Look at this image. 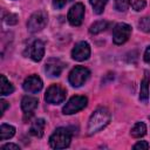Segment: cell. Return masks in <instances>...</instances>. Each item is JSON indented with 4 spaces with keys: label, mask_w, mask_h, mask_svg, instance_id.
Listing matches in <instances>:
<instances>
[{
    "label": "cell",
    "mask_w": 150,
    "mask_h": 150,
    "mask_svg": "<svg viewBox=\"0 0 150 150\" xmlns=\"http://www.w3.org/2000/svg\"><path fill=\"white\" fill-rule=\"evenodd\" d=\"M110 122V112L107 108H97L90 116L88 122V135H94L105 128Z\"/></svg>",
    "instance_id": "cell-1"
},
{
    "label": "cell",
    "mask_w": 150,
    "mask_h": 150,
    "mask_svg": "<svg viewBox=\"0 0 150 150\" xmlns=\"http://www.w3.org/2000/svg\"><path fill=\"white\" fill-rule=\"evenodd\" d=\"M71 141V132L67 128H57L49 137V145L53 149L68 148Z\"/></svg>",
    "instance_id": "cell-2"
},
{
    "label": "cell",
    "mask_w": 150,
    "mask_h": 150,
    "mask_svg": "<svg viewBox=\"0 0 150 150\" xmlns=\"http://www.w3.org/2000/svg\"><path fill=\"white\" fill-rule=\"evenodd\" d=\"M47 22H48L47 12H45L42 9L41 11H36L29 16V19L27 21V29L30 33H38V32L42 30L46 27Z\"/></svg>",
    "instance_id": "cell-3"
},
{
    "label": "cell",
    "mask_w": 150,
    "mask_h": 150,
    "mask_svg": "<svg viewBox=\"0 0 150 150\" xmlns=\"http://www.w3.org/2000/svg\"><path fill=\"white\" fill-rule=\"evenodd\" d=\"M89 76H90V70L88 68L82 66H76L70 70L68 80L73 87H81L89 79Z\"/></svg>",
    "instance_id": "cell-4"
},
{
    "label": "cell",
    "mask_w": 150,
    "mask_h": 150,
    "mask_svg": "<svg viewBox=\"0 0 150 150\" xmlns=\"http://www.w3.org/2000/svg\"><path fill=\"white\" fill-rule=\"evenodd\" d=\"M67 91L60 84H52L45 95V100L50 104H60L66 100Z\"/></svg>",
    "instance_id": "cell-5"
},
{
    "label": "cell",
    "mask_w": 150,
    "mask_h": 150,
    "mask_svg": "<svg viewBox=\"0 0 150 150\" xmlns=\"http://www.w3.org/2000/svg\"><path fill=\"white\" fill-rule=\"evenodd\" d=\"M87 103H88V98L86 96L75 95L69 98V101L63 107L62 111L64 115H71V114H75V112L82 110L83 108H86Z\"/></svg>",
    "instance_id": "cell-6"
},
{
    "label": "cell",
    "mask_w": 150,
    "mask_h": 150,
    "mask_svg": "<svg viewBox=\"0 0 150 150\" xmlns=\"http://www.w3.org/2000/svg\"><path fill=\"white\" fill-rule=\"evenodd\" d=\"M131 34V27L128 23L120 22L116 23L112 29V41L115 45H123L128 41Z\"/></svg>",
    "instance_id": "cell-7"
},
{
    "label": "cell",
    "mask_w": 150,
    "mask_h": 150,
    "mask_svg": "<svg viewBox=\"0 0 150 150\" xmlns=\"http://www.w3.org/2000/svg\"><path fill=\"white\" fill-rule=\"evenodd\" d=\"M83 16H84V6H83V4L77 2L69 9L67 19H68V21L71 26L77 27L82 23Z\"/></svg>",
    "instance_id": "cell-8"
},
{
    "label": "cell",
    "mask_w": 150,
    "mask_h": 150,
    "mask_svg": "<svg viewBox=\"0 0 150 150\" xmlns=\"http://www.w3.org/2000/svg\"><path fill=\"white\" fill-rule=\"evenodd\" d=\"M26 54L35 62H39L42 60L43 55H45V43L41 41V40H35L33 41L27 50H26Z\"/></svg>",
    "instance_id": "cell-9"
},
{
    "label": "cell",
    "mask_w": 150,
    "mask_h": 150,
    "mask_svg": "<svg viewBox=\"0 0 150 150\" xmlns=\"http://www.w3.org/2000/svg\"><path fill=\"white\" fill-rule=\"evenodd\" d=\"M90 56V46L86 41H80L75 45L71 50V57L76 61H84L88 60Z\"/></svg>",
    "instance_id": "cell-10"
},
{
    "label": "cell",
    "mask_w": 150,
    "mask_h": 150,
    "mask_svg": "<svg viewBox=\"0 0 150 150\" xmlns=\"http://www.w3.org/2000/svg\"><path fill=\"white\" fill-rule=\"evenodd\" d=\"M64 67H66L64 62H62L60 59L50 57L47 60V62L45 64V71L47 73V75L55 77V76H60V74L62 73Z\"/></svg>",
    "instance_id": "cell-11"
},
{
    "label": "cell",
    "mask_w": 150,
    "mask_h": 150,
    "mask_svg": "<svg viewBox=\"0 0 150 150\" xmlns=\"http://www.w3.org/2000/svg\"><path fill=\"white\" fill-rule=\"evenodd\" d=\"M43 87L42 80L38 76V75H30L28 77H26V80L23 81L22 88L25 89V91L30 93V94H35L39 93Z\"/></svg>",
    "instance_id": "cell-12"
},
{
    "label": "cell",
    "mask_w": 150,
    "mask_h": 150,
    "mask_svg": "<svg viewBox=\"0 0 150 150\" xmlns=\"http://www.w3.org/2000/svg\"><path fill=\"white\" fill-rule=\"evenodd\" d=\"M38 103H39V101H38L36 97L28 96V95L22 97V100H21V109L25 112V120H27V117L29 118L33 115V111L36 109Z\"/></svg>",
    "instance_id": "cell-13"
},
{
    "label": "cell",
    "mask_w": 150,
    "mask_h": 150,
    "mask_svg": "<svg viewBox=\"0 0 150 150\" xmlns=\"http://www.w3.org/2000/svg\"><path fill=\"white\" fill-rule=\"evenodd\" d=\"M45 127H46V121L43 118H38L35 120L32 125H30V129H29V132L30 135L40 138L43 136V131H45Z\"/></svg>",
    "instance_id": "cell-14"
},
{
    "label": "cell",
    "mask_w": 150,
    "mask_h": 150,
    "mask_svg": "<svg viewBox=\"0 0 150 150\" xmlns=\"http://www.w3.org/2000/svg\"><path fill=\"white\" fill-rule=\"evenodd\" d=\"M149 83H150V75L149 71H144V77L141 82V90H139V100L141 101H148L149 98Z\"/></svg>",
    "instance_id": "cell-15"
},
{
    "label": "cell",
    "mask_w": 150,
    "mask_h": 150,
    "mask_svg": "<svg viewBox=\"0 0 150 150\" xmlns=\"http://www.w3.org/2000/svg\"><path fill=\"white\" fill-rule=\"evenodd\" d=\"M0 90H1V95L6 96L9 95L14 91V87L13 84L6 79L5 75H0Z\"/></svg>",
    "instance_id": "cell-16"
},
{
    "label": "cell",
    "mask_w": 150,
    "mask_h": 150,
    "mask_svg": "<svg viewBox=\"0 0 150 150\" xmlns=\"http://www.w3.org/2000/svg\"><path fill=\"white\" fill-rule=\"evenodd\" d=\"M110 22L109 21H105V20H100V21H96L94 22L90 27H89V33L90 34H98L103 30H105L108 27H109Z\"/></svg>",
    "instance_id": "cell-17"
},
{
    "label": "cell",
    "mask_w": 150,
    "mask_h": 150,
    "mask_svg": "<svg viewBox=\"0 0 150 150\" xmlns=\"http://www.w3.org/2000/svg\"><path fill=\"white\" fill-rule=\"evenodd\" d=\"M131 136L135 137V138H139L142 136H144L146 134V125L143 123V122H137L132 128H131V131H130Z\"/></svg>",
    "instance_id": "cell-18"
},
{
    "label": "cell",
    "mask_w": 150,
    "mask_h": 150,
    "mask_svg": "<svg viewBox=\"0 0 150 150\" xmlns=\"http://www.w3.org/2000/svg\"><path fill=\"white\" fill-rule=\"evenodd\" d=\"M15 134V128L9 124H1L0 127V135H1V141L12 138Z\"/></svg>",
    "instance_id": "cell-19"
},
{
    "label": "cell",
    "mask_w": 150,
    "mask_h": 150,
    "mask_svg": "<svg viewBox=\"0 0 150 150\" xmlns=\"http://www.w3.org/2000/svg\"><path fill=\"white\" fill-rule=\"evenodd\" d=\"M95 14H101L108 2V0H89Z\"/></svg>",
    "instance_id": "cell-20"
},
{
    "label": "cell",
    "mask_w": 150,
    "mask_h": 150,
    "mask_svg": "<svg viewBox=\"0 0 150 150\" xmlns=\"http://www.w3.org/2000/svg\"><path fill=\"white\" fill-rule=\"evenodd\" d=\"M131 0H115V9L118 12H125L130 6Z\"/></svg>",
    "instance_id": "cell-21"
},
{
    "label": "cell",
    "mask_w": 150,
    "mask_h": 150,
    "mask_svg": "<svg viewBox=\"0 0 150 150\" xmlns=\"http://www.w3.org/2000/svg\"><path fill=\"white\" fill-rule=\"evenodd\" d=\"M138 27L141 30L145 33H150V18L144 16L138 21Z\"/></svg>",
    "instance_id": "cell-22"
},
{
    "label": "cell",
    "mask_w": 150,
    "mask_h": 150,
    "mask_svg": "<svg viewBox=\"0 0 150 150\" xmlns=\"http://www.w3.org/2000/svg\"><path fill=\"white\" fill-rule=\"evenodd\" d=\"M2 19L7 25H15L18 22V15L13 13H5Z\"/></svg>",
    "instance_id": "cell-23"
},
{
    "label": "cell",
    "mask_w": 150,
    "mask_h": 150,
    "mask_svg": "<svg viewBox=\"0 0 150 150\" xmlns=\"http://www.w3.org/2000/svg\"><path fill=\"white\" fill-rule=\"evenodd\" d=\"M131 6H132V8H134L136 12H139V11H142V9L145 8L146 1H145V0H134L132 4H131Z\"/></svg>",
    "instance_id": "cell-24"
},
{
    "label": "cell",
    "mask_w": 150,
    "mask_h": 150,
    "mask_svg": "<svg viewBox=\"0 0 150 150\" xmlns=\"http://www.w3.org/2000/svg\"><path fill=\"white\" fill-rule=\"evenodd\" d=\"M132 148H134V149L146 150V149H149V144H148V142H146V141H139V142H137Z\"/></svg>",
    "instance_id": "cell-25"
},
{
    "label": "cell",
    "mask_w": 150,
    "mask_h": 150,
    "mask_svg": "<svg viewBox=\"0 0 150 150\" xmlns=\"http://www.w3.org/2000/svg\"><path fill=\"white\" fill-rule=\"evenodd\" d=\"M69 1H71V0H53V6L59 9V8H62Z\"/></svg>",
    "instance_id": "cell-26"
},
{
    "label": "cell",
    "mask_w": 150,
    "mask_h": 150,
    "mask_svg": "<svg viewBox=\"0 0 150 150\" xmlns=\"http://www.w3.org/2000/svg\"><path fill=\"white\" fill-rule=\"evenodd\" d=\"M1 149H14V150H18V149H20V146L18 145V144H13V143H7V144H4L2 146H1Z\"/></svg>",
    "instance_id": "cell-27"
},
{
    "label": "cell",
    "mask_w": 150,
    "mask_h": 150,
    "mask_svg": "<svg viewBox=\"0 0 150 150\" xmlns=\"http://www.w3.org/2000/svg\"><path fill=\"white\" fill-rule=\"evenodd\" d=\"M0 104H1V115H4V112L6 111V109L9 107V103L7 101H5V100H1L0 101Z\"/></svg>",
    "instance_id": "cell-28"
},
{
    "label": "cell",
    "mask_w": 150,
    "mask_h": 150,
    "mask_svg": "<svg viewBox=\"0 0 150 150\" xmlns=\"http://www.w3.org/2000/svg\"><path fill=\"white\" fill-rule=\"evenodd\" d=\"M144 61L150 64V46H149V47L145 49V52H144Z\"/></svg>",
    "instance_id": "cell-29"
}]
</instances>
